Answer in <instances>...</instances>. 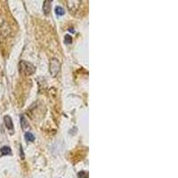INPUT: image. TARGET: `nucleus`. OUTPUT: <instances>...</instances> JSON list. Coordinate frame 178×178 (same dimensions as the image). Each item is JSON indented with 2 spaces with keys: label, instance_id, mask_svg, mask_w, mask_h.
Here are the masks:
<instances>
[{
  "label": "nucleus",
  "instance_id": "obj_10",
  "mask_svg": "<svg viewBox=\"0 0 178 178\" xmlns=\"http://www.w3.org/2000/svg\"><path fill=\"white\" fill-rule=\"evenodd\" d=\"M78 177L79 178H88V175H87V172L80 171L79 174H78Z\"/></svg>",
  "mask_w": 178,
  "mask_h": 178
},
{
  "label": "nucleus",
  "instance_id": "obj_4",
  "mask_svg": "<svg viewBox=\"0 0 178 178\" xmlns=\"http://www.w3.org/2000/svg\"><path fill=\"white\" fill-rule=\"evenodd\" d=\"M51 10V1H45L43 5V11L45 14H48Z\"/></svg>",
  "mask_w": 178,
  "mask_h": 178
},
{
  "label": "nucleus",
  "instance_id": "obj_3",
  "mask_svg": "<svg viewBox=\"0 0 178 178\" xmlns=\"http://www.w3.org/2000/svg\"><path fill=\"white\" fill-rule=\"evenodd\" d=\"M4 121H5V125L7 129L12 130L13 128V121H12V119L10 118V116H7V115L5 116Z\"/></svg>",
  "mask_w": 178,
  "mask_h": 178
},
{
  "label": "nucleus",
  "instance_id": "obj_11",
  "mask_svg": "<svg viewBox=\"0 0 178 178\" xmlns=\"http://www.w3.org/2000/svg\"><path fill=\"white\" fill-rule=\"evenodd\" d=\"M21 152L22 153V148H21ZM21 157L23 158V155H22V154H21Z\"/></svg>",
  "mask_w": 178,
  "mask_h": 178
},
{
  "label": "nucleus",
  "instance_id": "obj_2",
  "mask_svg": "<svg viewBox=\"0 0 178 178\" xmlns=\"http://www.w3.org/2000/svg\"><path fill=\"white\" fill-rule=\"evenodd\" d=\"M50 73L52 74L53 77H55L58 73L60 72L61 69V63L57 59H52L50 61Z\"/></svg>",
  "mask_w": 178,
  "mask_h": 178
},
{
  "label": "nucleus",
  "instance_id": "obj_5",
  "mask_svg": "<svg viewBox=\"0 0 178 178\" xmlns=\"http://www.w3.org/2000/svg\"><path fill=\"white\" fill-rule=\"evenodd\" d=\"M1 153L3 155H11L12 154V150L9 146H4V147L1 148Z\"/></svg>",
  "mask_w": 178,
  "mask_h": 178
},
{
  "label": "nucleus",
  "instance_id": "obj_9",
  "mask_svg": "<svg viewBox=\"0 0 178 178\" xmlns=\"http://www.w3.org/2000/svg\"><path fill=\"white\" fill-rule=\"evenodd\" d=\"M64 43L66 44V45H69V44L72 43V37H71V36L69 35H65L64 37Z\"/></svg>",
  "mask_w": 178,
  "mask_h": 178
},
{
  "label": "nucleus",
  "instance_id": "obj_6",
  "mask_svg": "<svg viewBox=\"0 0 178 178\" xmlns=\"http://www.w3.org/2000/svg\"><path fill=\"white\" fill-rule=\"evenodd\" d=\"M55 13L58 15V16H63V14L65 13V11L63 7L61 6H56L55 7Z\"/></svg>",
  "mask_w": 178,
  "mask_h": 178
},
{
  "label": "nucleus",
  "instance_id": "obj_7",
  "mask_svg": "<svg viewBox=\"0 0 178 178\" xmlns=\"http://www.w3.org/2000/svg\"><path fill=\"white\" fill-rule=\"evenodd\" d=\"M25 139L27 142H33L35 140V136L30 133V132H27L25 134Z\"/></svg>",
  "mask_w": 178,
  "mask_h": 178
},
{
  "label": "nucleus",
  "instance_id": "obj_1",
  "mask_svg": "<svg viewBox=\"0 0 178 178\" xmlns=\"http://www.w3.org/2000/svg\"><path fill=\"white\" fill-rule=\"evenodd\" d=\"M21 66V71H22L25 75H31L35 72V67L30 63H28L26 61H21L20 63Z\"/></svg>",
  "mask_w": 178,
  "mask_h": 178
},
{
  "label": "nucleus",
  "instance_id": "obj_8",
  "mask_svg": "<svg viewBox=\"0 0 178 178\" xmlns=\"http://www.w3.org/2000/svg\"><path fill=\"white\" fill-rule=\"evenodd\" d=\"M21 127H22L23 129H25L26 127H28V122H27V120H26L25 117L23 115L21 116Z\"/></svg>",
  "mask_w": 178,
  "mask_h": 178
}]
</instances>
